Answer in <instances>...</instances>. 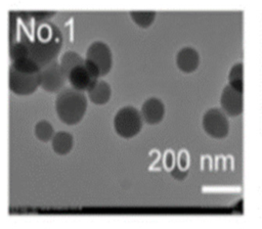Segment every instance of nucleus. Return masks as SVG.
I'll use <instances>...</instances> for the list:
<instances>
[{
  "label": "nucleus",
  "mask_w": 262,
  "mask_h": 229,
  "mask_svg": "<svg viewBox=\"0 0 262 229\" xmlns=\"http://www.w3.org/2000/svg\"><path fill=\"white\" fill-rule=\"evenodd\" d=\"M24 40L29 46V57L40 67L54 61L62 46L61 31L50 20L35 21L32 33Z\"/></svg>",
  "instance_id": "obj_1"
},
{
  "label": "nucleus",
  "mask_w": 262,
  "mask_h": 229,
  "mask_svg": "<svg viewBox=\"0 0 262 229\" xmlns=\"http://www.w3.org/2000/svg\"><path fill=\"white\" fill-rule=\"evenodd\" d=\"M58 119L66 125H77L85 116L87 96L84 92L69 86L60 90L54 100Z\"/></svg>",
  "instance_id": "obj_2"
},
{
  "label": "nucleus",
  "mask_w": 262,
  "mask_h": 229,
  "mask_svg": "<svg viewBox=\"0 0 262 229\" xmlns=\"http://www.w3.org/2000/svg\"><path fill=\"white\" fill-rule=\"evenodd\" d=\"M143 123L140 111L132 105L121 107L114 117V129L120 137L125 139L138 135Z\"/></svg>",
  "instance_id": "obj_3"
},
{
  "label": "nucleus",
  "mask_w": 262,
  "mask_h": 229,
  "mask_svg": "<svg viewBox=\"0 0 262 229\" xmlns=\"http://www.w3.org/2000/svg\"><path fill=\"white\" fill-rule=\"evenodd\" d=\"M202 126L206 134L215 139H223L229 133L227 114L218 107L209 108L203 114Z\"/></svg>",
  "instance_id": "obj_4"
},
{
  "label": "nucleus",
  "mask_w": 262,
  "mask_h": 229,
  "mask_svg": "<svg viewBox=\"0 0 262 229\" xmlns=\"http://www.w3.org/2000/svg\"><path fill=\"white\" fill-rule=\"evenodd\" d=\"M99 78L100 74L98 70L87 59H85L83 64L74 67L68 75V81L71 87L81 92H87Z\"/></svg>",
  "instance_id": "obj_5"
},
{
  "label": "nucleus",
  "mask_w": 262,
  "mask_h": 229,
  "mask_svg": "<svg viewBox=\"0 0 262 229\" xmlns=\"http://www.w3.org/2000/svg\"><path fill=\"white\" fill-rule=\"evenodd\" d=\"M39 76L40 87L49 93H58L64 88L66 81L68 80V75L57 60L41 67Z\"/></svg>",
  "instance_id": "obj_6"
},
{
  "label": "nucleus",
  "mask_w": 262,
  "mask_h": 229,
  "mask_svg": "<svg viewBox=\"0 0 262 229\" xmlns=\"http://www.w3.org/2000/svg\"><path fill=\"white\" fill-rule=\"evenodd\" d=\"M85 59L96 66L100 78L107 75L113 65V53L110 46L100 40L93 41L86 50Z\"/></svg>",
  "instance_id": "obj_7"
},
{
  "label": "nucleus",
  "mask_w": 262,
  "mask_h": 229,
  "mask_svg": "<svg viewBox=\"0 0 262 229\" xmlns=\"http://www.w3.org/2000/svg\"><path fill=\"white\" fill-rule=\"evenodd\" d=\"M9 89L17 95H30L33 94L40 86L39 73L26 74L9 67L8 74Z\"/></svg>",
  "instance_id": "obj_8"
},
{
  "label": "nucleus",
  "mask_w": 262,
  "mask_h": 229,
  "mask_svg": "<svg viewBox=\"0 0 262 229\" xmlns=\"http://www.w3.org/2000/svg\"><path fill=\"white\" fill-rule=\"evenodd\" d=\"M221 109L228 117H238L244 111L243 92L236 90L229 84L225 85L220 96Z\"/></svg>",
  "instance_id": "obj_9"
},
{
  "label": "nucleus",
  "mask_w": 262,
  "mask_h": 229,
  "mask_svg": "<svg viewBox=\"0 0 262 229\" xmlns=\"http://www.w3.org/2000/svg\"><path fill=\"white\" fill-rule=\"evenodd\" d=\"M140 113L144 123L157 125L165 117V104L158 97H149L142 103Z\"/></svg>",
  "instance_id": "obj_10"
},
{
  "label": "nucleus",
  "mask_w": 262,
  "mask_h": 229,
  "mask_svg": "<svg viewBox=\"0 0 262 229\" xmlns=\"http://www.w3.org/2000/svg\"><path fill=\"white\" fill-rule=\"evenodd\" d=\"M177 67L183 73L190 74L200 65V54L191 46H184L176 54Z\"/></svg>",
  "instance_id": "obj_11"
},
{
  "label": "nucleus",
  "mask_w": 262,
  "mask_h": 229,
  "mask_svg": "<svg viewBox=\"0 0 262 229\" xmlns=\"http://www.w3.org/2000/svg\"><path fill=\"white\" fill-rule=\"evenodd\" d=\"M112 88L104 80H97L95 84L87 91V97L91 102L97 105H103L111 99Z\"/></svg>",
  "instance_id": "obj_12"
},
{
  "label": "nucleus",
  "mask_w": 262,
  "mask_h": 229,
  "mask_svg": "<svg viewBox=\"0 0 262 229\" xmlns=\"http://www.w3.org/2000/svg\"><path fill=\"white\" fill-rule=\"evenodd\" d=\"M51 146L55 153L59 155H66L73 149L74 137L69 132L57 131L51 140Z\"/></svg>",
  "instance_id": "obj_13"
},
{
  "label": "nucleus",
  "mask_w": 262,
  "mask_h": 229,
  "mask_svg": "<svg viewBox=\"0 0 262 229\" xmlns=\"http://www.w3.org/2000/svg\"><path fill=\"white\" fill-rule=\"evenodd\" d=\"M85 61V57H82L78 52L74 50H67L62 53L59 58V63L67 75L76 66L83 64Z\"/></svg>",
  "instance_id": "obj_14"
},
{
  "label": "nucleus",
  "mask_w": 262,
  "mask_h": 229,
  "mask_svg": "<svg viewBox=\"0 0 262 229\" xmlns=\"http://www.w3.org/2000/svg\"><path fill=\"white\" fill-rule=\"evenodd\" d=\"M129 14L133 21L143 29L150 27L156 18V11L154 10H131Z\"/></svg>",
  "instance_id": "obj_15"
},
{
  "label": "nucleus",
  "mask_w": 262,
  "mask_h": 229,
  "mask_svg": "<svg viewBox=\"0 0 262 229\" xmlns=\"http://www.w3.org/2000/svg\"><path fill=\"white\" fill-rule=\"evenodd\" d=\"M228 84L236 90L243 92L244 89V64L243 62L234 63L228 73Z\"/></svg>",
  "instance_id": "obj_16"
},
{
  "label": "nucleus",
  "mask_w": 262,
  "mask_h": 229,
  "mask_svg": "<svg viewBox=\"0 0 262 229\" xmlns=\"http://www.w3.org/2000/svg\"><path fill=\"white\" fill-rule=\"evenodd\" d=\"M34 133L36 138L42 142H48L49 140H52L55 134L52 125L46 120H41L36 123L34 127Z\"/></svg>",
  "instance_id": "obj_17"
},
{
  "label": "nucleus",
  "mask_w": 262,
  "mask_h": 229,
  "mask_svg": "<svg viewBox=\"0 0 262 229\" xmlns=\"http://www.w3.org/2000/svg\"><path fill=\"white\" fill-rule=\"evenodd\" d=\"M10 66H12L17 72L26 73V74H36V73H39L41 70L38 63L31 57H23V58L16 59L12 61Z\"/></svg>",
  "instance_id": "obj_18"
},
{
  "label": "nucleus",
  "mask_w": 262,
  "mask_h": 229,
  "mask_svg": "<svg viewBox=\"0 0 262 229\" xmlns=\"http://www.w3.org/2000/svg\"><path fill=\"white\" fill-rule=\"evenodd\" d=\"M9 55L12 61L23 57H29V46L27 41L21 39L12 43L9 48Z\"/></svg>",
  "instance_id": "obj_19"
},
{
  "label": "nucleus",
  "mask_w": 262,
  "mask_h": 229,
  "mask_svg": "<svg viewBox=\"0 0 262 229\" xmlns=\"http://www.w3.org/2000/svg\"><path fill=\"white\" fill-rule=\"evenodd\" d=\"M171 175H173V177H175L176 179L178 180H182L186 175H187V172H182V171H179V168L176 166L173 171L171 172Z\"/></svg>",
  "instance_id": "obj_20"
},
{
  "label": "nucleus",
  "mask_w": 262,
  "mask_h": 229,
  "mask_svg": "<svg viewBox=\"0 0 262 229\" xmlns=\"http://www.w3.org/2000/svg\"><path fill=\"white\" fill-rule=\"evenodd\" d=\"M179 165H180V168L182 169L187 167V156L184 152H182L181 155L179 156Z\"/></svg>",
  "instance_id": "obj_21"
},
{
  "label": "nucleus",
  "mask_w": 262,
  "mask_h": 229,
  "mask_svg": "<svg viewBox=\"0 0 262 229\" xmlns=\"http://www.w3.org/2000/svg\"><path fill=\"white\" fill-rule=\"evenodd\" d=\"M166 165H167V168H170L173 165V156L170 153H168L166 156Z\"/></svg>",
  "instance_id": "obj_22"
}]
</instances>
